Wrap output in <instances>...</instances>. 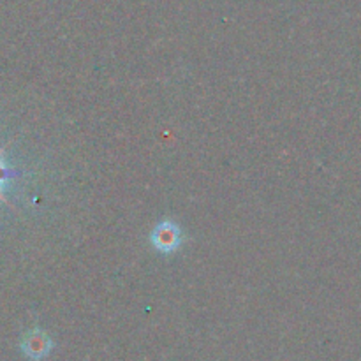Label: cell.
<instances>
[{
    "mask_svg": "<svg viewBox=\"0 0 361 361\" xmlns=\"http://www.w3.org/2000/svg\"><path fill=\"white\" fill-rule=\"evenodd\" d=\"M9 176H11L9 169L6 168V164H4L2 159H0V194H2V185L9 180Z\"/></svg>",
    "mask_w": 361,
    "mask_h": 361,
    "instance_id": "3957f363",
    "label": "cell"
},
{
    "mask_svg": "<svg viewBox=\"0 0 361 361\" xmlns=\"http://www.w3.org/2000/svg\"><path fill=\"white\" fill-rule=\"evenodd\" d=\"M152 243L159 252H173L182 245V229L175 222H161L152 231Z\"/></svg>",
    "mask_w": 361,
    "mask_h": 361,
    "instance_id": "6da1fadb",
    "label": "cell"
},
{
    "mask_svg": "<svg viewBox=\"0 0 361 361\" xmlns=\"http://www.w3.org/2000/svg\"><path fill=\"white\" fill-rule=\"evenodd\" d=\"M49 345H51V342L42 331H34L25 341V351L34 356V358H41L49 351Z\"/></svg>",
    "mask_w": 361,
    "mask_h": 361,
    "instance_id": "7a4b0ae2",
    "label": "cell"
}]
</instances>
